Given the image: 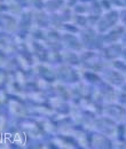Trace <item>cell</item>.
Wrapping results in <instances>:
<instances>
[{
    "instance_id": "obj_1",
    "label": "cell",
    "mask_w": 126,
    "mask_h": 149,
    "mask_svg": "<svg viewBox=\"0 0 126 149\" xmlns=\"http://www.w3.org/2000/svg\"><path fill=\"white\" fill-rule=\"evenodd\" d=\"M117 21H118V13L115 10H110L100 19L97 23V29L100 32H106L115 26Z\"/></svg>"
},
{
    "instance_id": "obj_2",
    "label": "cell",
    "mask_w": 126,
    "mask_h": 149,
    "mask_svg": "<svg viewBox=\"0 0 126 149\" xmlns=\"http://www.w3.org/2000/svg\"><path fill=\"white\" fill-rule=\"evenodd\" d=\"M110 3L117 6V7H122V8H125L126 7V0H109Z\"/></svg>"
},
{
    "instance_id": "obj_3",
    "label": "cell",
    "mask_w": 126,
    "mask_h": 149,
    "mask_svg": "<svg viewBox=\"0 0 126 149\" xmlns=\"http://www.w3.org/2000/svg\"><path fill=\"white\" fill-rule=\"evenodd\" d=\"M122 19H123V23H124V25L126 26V12L124 13V15H123V17H122Z\"/></svg>"
}]
</instances>
